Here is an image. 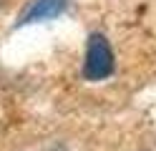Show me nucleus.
Wrapping results in <instances>:
<instances>
[{
  "label": "nucleus",
  "instance_id": "f03ea898",
  "mask_svg": "<svg viewBox=\"0 0 156 151\" xmlns=\"http://www.w3.org/2000/svg\"><path fill=\"white\" fill-rule=\"evenodd\" d=\"M66 8V0H35V3L20 15V25L23 23H35V20H48L61 15Z\"/></svg>",
  "mask_w": 156,
  "mask_h": 151
},
{
  "label": "nucleus",
  "instance_id": "f257e3e1",
  "mask_svg": "<svg viewBox=\"0 0 156 151\" xmlns=\"http://www.w3.org/2000/svg\"><path fill=\"white\" fill-rule=\"evenodd\" d=\"M113 73V53L111 45L101 33H93L88 38V50H86V66L83 76L88 81H103Z\"/></svg>",
  "mask_w": 156,
  "mask_h": 151
}]
</instances>
